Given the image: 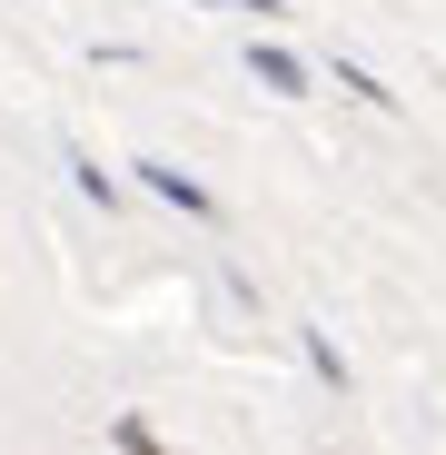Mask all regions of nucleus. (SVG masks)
I'll list each match as a JSON object with an SVG mask.
<instances>
[{
  "instance_id": "f257e3e1",
  "label": "nucleus",
  "mask_w": 446,
  "mask_h": 455,
  "mask_svg": "<svg viewBox=\"0 0 446 455\" xmlns=\"http://www.w3.org/2000/svg\"><path fill=\"white\" fill-rule=\"evenodd\" d=\"M248 69H258V80H268L278 100H297V90H308V69H297L288 50H248Z\"/></svg>"
},
{
  "instance_id": "f03ea898",
  "label": "nucleus",
  "mask_w": 446,
  "mask_h": 455,
  "mask_svg": "<svg viewBox=\"0 0 446 455\" xmlns=\"http://www.w3.org/2000/svg\"><path fill=\"white\" fill-rule=\"evenodd\" d=\"M139 179L159 188V198H179V208H208V188H199V179H179V169H139Z\"/></svg>"
}]
</instances>
